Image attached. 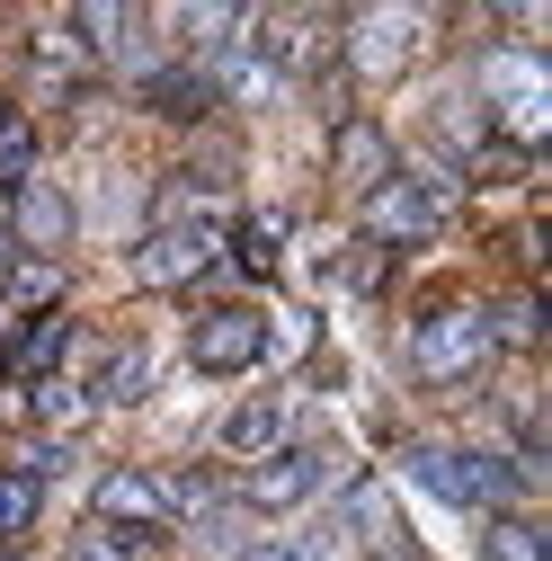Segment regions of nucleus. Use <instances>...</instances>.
<instances>
[{
	"label": "nucleus",
	"mask_w": 552,
	"mask_h": 561,
	"mask_svg": "<svg viewBox=\"0 0 552 561\" xmlns=\"http://www.w3.org/2000/svg\"><path fill=\"white\" fill-rule=\"evenodd\" d=\"M62 347H72V321H62V312H45V321H19V330H10V347H0V375L45 383V375L62 366Z\"/></svg>",
	"instance_id": "10"
},
{
	"label": "nucleus",
	"mask_w": 552,
	"mask_h": 561,
	"mask_svg": "<svg viewBox=\"0 0 552 561\" xmlns=\"http://www.w3.org/2000/svg\"><path fill=\"white\" fill-rule=\"evenodd\" d=\"M481 561H543V535L526 517H491L481 526Z\"/></svg>",
	"instance_id": "17"
},
{
	"label": "nucleus",
	"mask_w": 552,
	"mask_h": 561,
	"mask_svg": "<svg viewBox=\"0 0 552 561\" xmlns=\"http://www.w3.org/2000/svg\"><path fill=\"white\" fill-rule=\"evenodd\" d=\"M446 215H455V187L428 179V170H383L366 187V232L375 241H428V232H446Z\"/></svg>",
	"instance_id": "3"
},
{
	"label": "nucleus",
	"mask_w": 552,
	"mask_h": 561,
	"mask_svg": "<svg viewBox=\"0 0 552 561\" xmlns=\"http://www.w3.org/2000/svg\"><path fill=\"white\" fill-rule=\"evenodd\" d=\"M36 170V125L27 116H0V196H19Z\"/></svg>",
	"instance_id": "16"
},
{
	"label": "nucleus",
	"mask_w": 552,
	"mask_h": 561,
	"mask_svg": "<svg viewBox=\"0 0 552 561\" xmlns=\"http://www.w3.org/2000/svg\"><path fill=\"white\" fill-rule=\"evenodd\" d=\"M215 446L223 455H276V446H286V401H241L215 428Z\"/></svg>",
	"instance_id": "12"
},
{
	"label": "nucleus",
	"mask_w": 552,
	"mask_h": 561,
	"mask_svg": "<svg viewBox=\"0 0 552 561\" xmlns=\"http://www.w3.org/2000/svg\"><path fill=\"white\" fill-rule=\"evenodd\" d=\"M187 357H196V375H250V366L267 357V312H250V304L205 312V321L187 330Z\"/></svg>",
	"instance_id": "5"
},
{
	"label": "nucleus",
	"mask_w": 552,
	"mask_h": 561,
	"mask_svg": "<svg viewBox=\"0 0 552 561\" xmlns=\"http://www.w3.org/2000/svg\"><path fill=\"white\" fill-rule=\"evenodd\" d=\"M72 36L99 45V62H116V72H161V54H152V19L143 10H72Z\"/></svg>",
	"instance_id": "8"
},
{
	"label": "nucleus",
	"mask_w": 552,
	"mask_h": 561,
	"mask_svg": "<svg viewBox=\"0 0 552 561\" xmlns=\"http://www.w3.org/2000/svg\"><path fill=\"white\" fill-rule=\"evenodd\" d=\"M36 526V472H0V535Z\"/></svg>",
	"instance_id": "19"
},
{
	"label": "nucleus",
	"mask_w": 552,
	"mask_h": 561,
	"mask_svg": "<svg viewBox=\"0 0 552 561\" xmlns=\"http://www.w3.org/2000/svg\"><path fill=\"white\" fill-rule=\"evenodd\" d=\"M143 99H152L161 116H215V81H205L196 62H161V72L143 81Z\"/></svg>",
	"instance_id": "13"
},
{
	"label": "nucleus",
	"mask_w": 552,
	"mask_h": 561,
	"mask_svg": "<svg viewBox=\"0 0 552 561\" xmlns=\"http://www.w3.org/2000/svg\"><path fill=\"white\" fill-rule=\"evenodd\" d=\"M321 481H330V455H321V446H276V455H258V472L241 481V500H250V508H303Z\"/></svg>",
	"instance_id": "7"
},
{
	"label": "nucleus",
	"mask_w": 552,
	"mask_h": 561,
	"mask_svg": "<svg viewBox=\"0 0 552 561\" xmlns=\"http://www.w3.org/2000/svg\"><path fill=\"white\" fill-rule=\"evenodd\" d=\"M401 481H419L428 500H446V508H508V500H526V472L508 463V455H491V446H410L401 455Z\"/></svg>",
	"instance_id": "1"
},
{
	"label": "nucleus",
	"mask_w": 552,
	"mask_h": 561,
	"mask_svg": "<svg viewBox=\"0 0 552 561\" xmlns=\"http://www.w3.org/2000/svg\"><path fill=\"white\" fill-rule=\"evenodd\" d=\"M19 241L27 250H62V241H72V205H62V187H19Z\"/></svg>",
	"instance_id": "14"
},
{
	"label": "nucleus",
	"mask_w": 552,
	"mask_h": 561,
	"mask_svg": "<svg viewBox=\"0 0 552 561\" xmlns=\"http://www.w3.org/2000/svg\"><path fill=\"white\" fill-rule=\"evenodd\" d=\"M143 383H152V357H143V347H116V357L99 366V383H90L81 401H134Z\"/></svg>",
	"instance_id": "15"
},
{
	"label": "nucleus",
	"mask_w": 552,
	"mask_h": 561,
	"mask_svg": "<svg viewBox=\"0 0 552 561\" xmlns=\"http://www.w3.org/2000/svg\"><path fill=\"white\" fill-rule=\"evenodd\" d=\"M419 27L428 19H410V10H357L348 19V62L357 72H401V62L419 54Z\"/></svg>",
	"instance_id": "9"
},
{
	"label": "nucleus",
	"mask_w": 552,
	"mask_h": 561,
	"mask_svg": "<svg viewBox=\"0 0 552 561\" xmlns=\"http://www.w3.org/2000/svg\"><path fill=\"white\" fill-rule=\"evenodd\" d=\"M481 107L499 116V134H508V144H543V125H552V90H543V54H526V45L491 54V62H481Z\"/></svg>",
	"instance_id": "4"
},
{
	"label": "nucleus",
	"mask_w": 552,
	"mask_h": 561,
	"mask_svg": "<svg viewBox=\"0 0 552 561\" xmlns=\"http://www.w3.org/2000/svg\"><path fill=\"white\" fill-rule=\"evenodd\" d=\"M215 259H223V232H205V224H170V232H152L143 250H134V286H152V295L196 286Z\"/></svg>",
	"instance_id": "6"
},
{
	"label": "nucleus",
	"mask_w": 552,
	"mask_h": 561,
	"mask_svg": "<svg viewBox=\"0 0 552 561\" xmlns=\"http://www.w3.org/2000/svg\"><path fill=\"white\" fill-rule=\"evenodd\" d=\"M276 241H286V224H276V215H250V224L232 232V259H241L250 276H267V267H276Z\"/></svg>",
	"instance_id": "18"
},
{
	"label": "nucleus",
	"mask_w": 552,
	"mask_h": 561,
	"mask_svg": "<svg viewBox=\"0 0 552 561\" xmlns=\"http://www.w3.org/2000/svg\"><path fill=\"white\" fill-rule=\"evenodd\" d=\"M170 517V490L143 472H107L99 481V526H161Z\"/></svg>",
	"instance_id": "11"
},
{
	"label": "nucleus",
	"mask_w": 552,
	"mask_h": 561,
	"mask_svg": "<svg viewBox=\"0 0 552 561\" xmlns=\"http://www.w3.org/2000/svg\"><path fill=\"white\" fill-rule=\"evenodd\" d=\"M62 561H134V535H116V526H81Z\"/></svg>",
	"instance_id": "20"
},
{
	"label": "nucleus",
	"mask_w": 552,
	"mask_h": 561,
	"mask_svg": "<svg viewBox=\"0 0 552 561\" xmlns=\"http://www.w3.org/2000/svg\"><path fill=\"white\" fill-rule=\"evenodd\" d=\"M36 419H45V428H62V419H81V383H36Z\"/></svg>",
	"instance_id": "21"
},
{
	"label": "nucleus",
	"mask_w": 552,
	"mask_h": 561,
	"mask_svg": "<svg viewBox=\"0 0 552 561\" xmlns=\"http://www.w3.org/2000/svg\"><path fill=\"white\" fill-rule=\"evenodd\" d=\"M481 357H491V321H481V304L428 312L419 330H410V347H401V366L419 383H463V375H481Z\"/></svg>",
	"instance_id": "2"
}]
</instances>
